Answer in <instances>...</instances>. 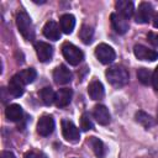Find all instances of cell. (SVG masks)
Listing matches in <instances>:
<instances>
[{
	"label": "cell",
	"mask_w": 158,
	"mask_h": 158,
	"mask_svg": "<svg viewBox=\"0 0 158 158\" xmlns=\"http://www.w3.org/2000/svg\"><path fill=\"white\" fill-rule=\"evenodd\" d=\"M105 75L107 81L115 88H121L128 83V72L122 65H114L109 68Z\"/></svg>",
	"instance_id": "obj_1"
},
{
	"label": "cell",
	"mask_w": 158,
	"mask_h": 158,
	"mask_svg": "<svg viewBox=\"0 0 158 158\" xmlns=\"http://www.w3.org/2000/svg\"><path fill=\"white\" fill-rule=\"evenodd\" d=\"M16 26L19 28V32L22 35V37L27 41L33 40L35 37V30L31 21V17L26 11H20L16 15Z\"/></svg>",
	"instance_id": "obj_2"
},
{
	"label": "cell",
	"mask_w": 158,
	"mask_h": 158,
	"mask_svg": "<svg viewBox=\"0 0 158 158\" xmlns=\"http://www.w3.org/2000/svg\"><path fill=\"white\" fill-rule=\"evenodd\" d=\"M62 53H63V57L65 58V60L72 65H78L84 58L83 52L77 46H74L73 43H69V42H64L62 44Z\"/></svg>",
	"instance_id": "obj_3"
},
{
	"label": "cell",
	"mask_w": 158,
	"mask_h": 158,
	"mask_svg": "<svg viewBox=\"0 0 158 158\" xmlns=\"http://www.w3.org/2000/svg\"><path fill=\"white\" fill-rule=\"evenodd\" d=\"M95 57L102 63V64H110L115 60V51L112 47H110L106 43H100L95 48Z\"/></svg>",
	"instance_id": "obj_4"
},
{
	"label": "cell",
	"mask_w": 158,
	"mask_h": 158,
	"mask_svg": "<svg viewBox=\"0 0 158 158\" xmlns=\"http://www.w3.org/2000/svg\"><path fill=\"white\" fill-rule=\"evenodd\" d=\"M62 133H63V137L72 143L78 142L80 138L78 127L69 120H62Z\"/></svg>",
	"instance_id": "obj_5"
},
{
	"label": "cell",
	"mask_w": 158,
	"mask_h": 158,
	"mask_svg": "<svg viewBox=\"0 0 158 158\" xmlns=\"http://www.w3.org/2000/svg\"><path fill=\"white\" fill-rule=\"evenodd\" d=\"M153 15V6L147 1H142L135 12V20L137 23H147Z\"/></svg>",
	"instance_id": "obj_6"
},
{
	"label": "cell",
	"mask_w": 158,
	"mask_h": 158,
	"mask_svg": "<svg viewBox=\"0 0 158 158\" xmlns=\"http://www.w3.org/2000/svg\"><path fill=\"white\" fill-rule=\"evenodd\" d=\"M111 20V26L114 28V31L118 35H123L127 32L130 25H128V19H126L125 16L117 14V12H112L110 16Z\"/></svg>",
	"instance_id": "obj_7"
},
{
	"label": "cell",
	"mask_w": 158,
	"mask_h": 158,
	"mask_svg": "<svg viewBox=\"0 0 158 158\" xmlns=\"http://www.w3.org/2000/svg\"><path fill=\"white\" fill-rule=\"evenodd\" d=\"M54 130V120L52 116L49 115H43L40 117L38 122H37V132L38 135L46 137L49 136Z\"/></svg>",
	"instance_id": "obj_8"
},
{
	"label": "cell",
	"mask_w": 158,
	"mask_h": 158,
	"mask_svg": "<svg viewBox=\"0 0 158 158\" xmlns=\"http://www.w3.org/2000/svg\"><path fill=\"white\" fill-rule=\"evenodd\" d=\"M133 53L136 56V58L141 59V60H149L153 62L156 59H158V52L154 49H151L143 44H136L133 47Z\"/></svg>",
	"instance_id": "obj_9"
},
{
	"label": "cell",
	"mask_w": 158,
	"mask_h": 158,
	"mask_svg": "<svg viewBox=\"0 0 158 158\" xmlns=\"http://www.w3.org/2000/svg\"><path fill=\"white\" fill-rule=\"evenodd\" d=\"M35 49H36V54L38 57V59L41 62H49L52 59V56H53V48L49 43H46V42H36L35 44Z\"/></svg>",
	"instance_id": "obj_10"
},
{
	"label": "cell",
	"mask_w": 158,
	"mask_h": 158,
	"mask_svg": "<svg viewBox=\"0 0 158 158\" xmlns=\"http://www.w3.org/2000/svg\"><path fill=\"white\" fill-rule=\"evenodd\" d=\"M53 79H54V83L56 84H58V85H65V84L70 83V80H72V73H70V70L65 65L60 64V65H58L54 69V72H53Z\"/></svg>",
	"instance_id": "obj_11"
},
{
	"label": "cell",
	"mask_w": 158,
	"mask_h": 158,
	"mask_svg": "<svg viewBox=\"0 0 158 158\" xmlns=\"http://www.w3.org/2000/svg\"><path fill=\"white\" fill-rule=\"evenodd\" d=\"M7 90H9V94L12 95L14 98H19V96H21L23 94V91H25V84L19 78L17 74H15L10 79V81H9V89Z\"/></svg>",
	"instance_id": "obj_12"
},
{
	"label": "cell",
	"mask_w": 158,
	"mask_h": 158,
	"mask_svg": "<svg viewBox=\"0 0 158 158\" xmlns=\"http://www.w3.org/2000/svg\"><path fill=\"white\" fill-rule=\"evenodd\" d=\"M72 96H73V91L69 88H63L59 89L56 93V100L54 104L58 107H65L67 105H69V102L72 101Z\"/></svg>",
	"instance_id": "obj_13"
},
{
	"label": "cell",
	"mask_w": 158,
	"mask_h": 158,
	"mask_svg": "<svg viewBox=\"0 0 158 158\" xmlns=\"http://www.w3.org/2000/svg\"><path fill=\"white\" fill-rule=\"evenodd\" d=\"M43 35L44 37H47L48 40L52 41H58L60 38V27L57 25V22L54 21H48L46 22V25L43 26Z\"/></svg>",
	"instance_id": "obj_14"
},
{
	"label": "cell",
	"mask_w": 158,
	"mask_h": 158,
	"mask_svg": "<svg viewBox=\"0 0 158 158\" xmlns=\"http://www.w3.org/2000/svg\"><path fill=\"white\" fill-rule=\"evenodd\" d=\"M5 116L7 120H10L12 122H19L23 117L22 107L17 104H11L5 109Z\"/></svg>",
	"instance_id": "obj_15"
},
{
	"label": "cell",
	"mask_w": 158,
	"mask_h": 158,
	"mask_svg": "<svg viewBox=\"0 0 158 158\" xmlns=\"http://www.w3.org/2000/svg\"><path fill=\"white\" fill-rule=\"evenodd\" d=\"M115 6H116V10H117V14L125 16L126 19H130L135 12L133 2L128 1V0H118V1H116Z\"/></svg>",
	"instance_id": "obj_16"
},
{
	"label": "cell",
	"mask_w": 158,
	"mask_h": 158,
	"mask_svg": "<svg viewBox=\"0 0 158 158\" xmlns=\"http://www.w3.org/2000/svg\"><path fill=\"white\" fill-rule=\"evenodd\" d=\"M88 94L93 100H100L105 94L104 85L101 84V81L94 79L88 86Z\"/></svg>",
	"instance_id": "obj_17"
},
{
	"label": "cell",
	"mask_w": 158,
	"mask_h": 158,
	"mask_svg": "<svg viewBox=\"0 0 158 158\" xmlns=\"http://www.w3.org/2000/svg\"><path fill=\"white\" fill-rule=\"evenodd\" d=\"M94 117L98 121V123H100L102 126H105L110 122V112H109L107 107L104 105H100V104L94 107Z\"/></svg>",
	"instance_id": "obj_18"
},
{
	"label": "cell",
	"mask_w": 158,
	"mask_h": 158,
	"mask_svg": "<svg viewBox=\"0 0 158 158\" xmlns=\"http://www.w3.org/2000/svg\"><path fill=\"white\" fill-rule=\"evenodd\" d=\"M74 26H75V17L73 15L65 14V15L60 16V19H59V27H60V30L64 33H67V35L72 33L73 30H74Z\"/></svg>",
	"instance_id": "obj_19"
},
{
	"label": "cell",
	"mask_w": 158,
	"mask_h": 158,
	"mask_svg": "<svg viewBox=\"0 0 158 158\" xmlns=\"http://www.w3.org/2000/svg\"><path fill=\"white\" fill-rule=\"evenodd\" d=\"M88 144L90 146V148L93 149L94 154L98 157V158H104L105 154H106V149H105V146L102 143V141H100L99 138L96 137H90L88 139Z\"/></svg>",
	"instance_id": "obj_20"
},
{
	"label": "cell",
	"mask_w": 158,
	"mask_h": 158,
	"mask_svg": "<svg viewBox=\"0 0 158 158\" xmlns=\"http://www.w3.org/2000/svg\"><path fill=\"white\" fill-rule=\"evenodd\" d=\"M38 95H40V98H41V100H42V102L44 104V105H52L53 102H54V100H56V93L52 90V88H49V86H46V88H43V89H41L40 90V93H38Z\"/></svg>",
	"instance_id": "obj_21"
},
{
	"label": "cell",
	"mask_w": 158,
	"mask_h": 158,
	"mask_svg": "<svg viewBox=\"0 0 158 158\" xmlns=\"http://www.w3.org/2000/svg\"><path fill=\"white\" fill-rule=\"evenodd\" d=\"M93 36H94V30L93 27H90L89 25H83L79 30V38L81 40L83 43L89 44L93 41Z\"/></svg>",
	"instance_id": "obj_22"
},
{
	"label": "cell",
	"mask_w": 158,
	"mask_h": 158,
	"mask_svg": "<svg viewBox=\"0 0 158 158\" xmlns=\"http://www.w3.org/2000/svg\"><path fill=\"white\" fill-rule=\"evenodd\" d=\"M17 75H19V78L22 80V83L26 85V84L32 83V81L36 79L37 73H36V70H35L33 68H27V69H23V70L19 72Z\"/></svg>",
	"instance_id": "obj_23"
},
{
	"label": "cell",
	"mask_w": 158,
	"mask_h": 158,
	"mask_svg": "<svg viewBox=\"0 0 158 158\" xmlns=\"http://www.w3.org/2000/svg\"><path fill=\"white\" fill-rule=\"evenodd\" d=\"M152 75H153V73L147 68H139L137 70V78L143 85L152 84Z\"/></svg>",
	"instance_id": "obj_24"
},
{
	"label": "cell",
	"mask_w": 158,
	"mask_h": 158,
	"mask_svg": "<svg viewBox=\"0 0 158 158\" xmlns=\"http://www.w3.org/2000/svg\"><path fill=\"white\" fill-rule=\"evenodd\" d=\"M136 121L139 122V123H141L143 127H146V128H148V127H151V126L153 125V118H152V116L148 115V114L144 112V111H138V112H136Z\"/></svg>",
	"instance_id": "obj_25"
},
{
	"label": "cell",
	"mask_w": 158,
	"mask_h": 158,
	"mask_svg": "<svg viewBox=\"0 0 158 158\" xmlns=\"http://www.w3.org/2000/svg\"><path fill=\"white\" fill-rule=\"evenodd\" d=\"M80 128L83 131H89V130H93L94 128V125H93V121H91V117L88 112H84L80 117Z\"/></svg>",
	"instance_id": "obj_26"
},
{
	"label": "cell",
	"mask_w": 158,
	"mask_h": 158,
	"mask_svg": "<svg viewBox=\"0 0 158 158\" xmlns=\"http://www.w3.org/2000/svg\"><path fill=\"white\" fill-rule=\"evenodd\" d=\"M25 158H48L41 151H28L25 153Z\"/></svg>",
	"instance_id": "obj_27"
},
{
	"label": "cell",
	"mask_w": 158,
	"mask_h": 158,
	"mask_svg": "<svg viewBox=\"0 0 158 158\" xmlns=\"http://www.w3.org/2000/svg\"><path fill=\"white\" fill-rule=\"evenodd\" d=\"M147 40L152 46L158 47V32H148Z\"/></svg>",
	"instance_id": "obj_28"
},
{
	"label": "cell",
	"mask_w": 158,
	"mask_h": 158,
	"mask_svg": "<svg viewBox=\"0 0 158 158\" xmlns=\"http://www.w3.org/2000/svg\"><path fill=\"white\" fill-rule=\"evenodd\" d=\"M152 84H153L154 90L158 93V65L156 67V69H154V72H153V75H152Z\"/></svg>",
	"instance_id": "obj_29"
},
{
	"label": "cell",
	"mask_w": 158,
	"mask_h": 158,
	"mask_svg": "<svg viewBox=\"0 0 158 158\" xmlns=\"http://www.w3.org/2000/svg\"><path fill=\"white\" fill-rule=\"evenodd\" d=\"M0 158H16V157H15V154H14L12 152H10V151H2Z\"/></svg>",
	"instance_id": "obj_30"
},
{
	"label": "cell",
	"mask_w": 158,
	"mask_h": 158,
	"mask_svg": "<svg viewBox=\"0 0 158 158\" xmlns=\"http://www.w3.org/2000/svg\"><path fill=\"white\" fill-rule=\"evenodd\" d=\"M153 26H154L156 28H158V12L153 16Z\"/></svg>",
	"instance_id": "obj_31"
},
{
	"label": "cell",
	"mask_w": 158,
	"mask_h": 158,
	"mask_svg": "<svg viewBox=\"0 0 158 158\" xmlns=\"http://www.w3.org/2000/svg\"><path fill=\"white\" fill-rule=\"evenodd\" d=\"M157 121H158V116H157Z\"/></svg>",
	"instance_id": "obj_32"
}]
</instances>
